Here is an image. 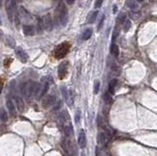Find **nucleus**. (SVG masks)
I'll use <instances>...</instances> for the list:
<instances>
[{"instance_id": "nucleus-25", "label": "nucleus", "mask_w": 157, "mask_h": 156, "mask_svg": "<svg viewBox=\"0 0 157 156\" xmlns=\"http://www.w3.org/2000/svg\"><path fill=\"white\" fill-rule=\"evenodd\" d=\"M61 106H62V102H61V101H59V102H58V103L55 105V107H54V110H58V109H59Z\"/></svg>"}, {"instance_id": "nucleus-17", "label": "nucleus", "mask_w": 157, "mask_h": 156, "mask_svg": "<svg viewBox=\"0 0 157 156\" xmlns=\"http://www.w3.org/2000/svg\"><path fill=\"white\" fill-rule=\"evenodd\" d=\"M6 106H7L8 110L10 112L11 114H13L15 112V105H14V102L11 100V99H7L6 101Z\"/></svg>"}, {"instance_id": "nucleus-20", "label": "nucleus", "mask_w": 157, "mask_h": 156, "mask_svg": "<svg viewBox=\"0 0 157 156\" xmlns=\"http://www.w3.org/2000/svg\"><path fill=\"white\" fill-rule=\"evenodd\" d=\"M103 98H104V101H105V103L106 104H109V103H111L112 102V96L109 92H106V93L104 94Z\"/></svg>"}, {"instance_id": "nucleus-9", "label": "nucleus", "mask_w": 157, "mask_h": 156, "mask_svg": "<svg viewBox=\"0 0 157 156\" xmlns=\"http://www.w3.org/2000/svg\"><path fill=\"white\" fill-rule=\"evenodd\" d=\"M16 54H17L18 58L21 60L23 63H26L28 61V54L25 52L24 49L20 48V47L16 48Z\"/></svg>"}, {"instance_id": "nucleus-23", "label": "nucleus", "mask_w": 157, "mask_h": 156, "mask_svg": "<svg viewBox=\"0 0 157 156\" xmlns=\"http://www.w3.org/2000/svg\"><path fill=\"white\" fill-rule=\"evenodd\" d=\"M80 110H78V111L76 112L75 121H76V123H80Z\"/></svg>"}, {"instance_id": "nucleus-22", "label": "nucleus", "mask_w": 157, "mask_h": 156, "mask_svg": "<svg viewBox=\"0 0 157 156\" xmlns=\"http://www.w3.org/2000/svg\"><path fill=\"white\" fill-rule=\"evenodd\" d=\"M99 87H100V83L96 81L95 83H94V93L96 94L98 93V91H99Z\"/></svg>"}, {"instance_id": "nucleus-24", "label": "nucleus", "mask_w": 157, "mask_h": 156, "mask_svg": "<svg viewBox=\"0 0 157 156\" xmlns=\"http://www.w3.org/2000/svg\"><path fill=\"white\" fill-rule=\"evenodd\" d=\"M102 2H103V0H96L95 1V5H94V7L96 8H100L101 7V5H102Z\"/></svg>"}, {"instance_id": "nucleus-16", "label": "nucleus", "mask_w": 157, "mask_h": 156, "mask_svg": "<svg viewBox=\"0 0 157 156\" xmlns=\"http://www.w3.org/2000/svg\"><path fill=\"white\" fill-rule=\"evenodd\" d=\"M110 53H111L114 57H118L119 56V47L114 43V42L112 43L111 47H110Z\"/></svg>"}, {"instance_id": "nucleus-15", "label": "nucleus", "mask_w": 157, "mask_h": 156, "mask_svg": "<svg viewBox=\"0 0 157 156\" xmlns=\"http://www.w3.org/2000/svg\"><path fill=\"white\" fill-rule=\"evenodd\" d=\"M0 121L5 123L8 121V115L7 112L4 108H0Z\"/></svg>"}, {"instance_id": "nucleus-1", "label": "nucleus", "mask_w": 157, "mask_h": 156, "mask_svg": "<svg viewBox=\"0 0 157 156\" xmlns=\"http://www.w3.org/2000/svg\"><path fill=\"white\" fill-rule=\"evenodd\" d=\"M56 13H57L56 18L58 20V23L61 26H65L67 24V22H68V10H67L66 6L62 2H60L59 5H58Z\"/></svg>"}, {"instance_id": "nucleus-32", "label": "nucleus", "mask_w": 157, "mask_h": 156, "mask_svg": "<svg viewBox=\"0 0 157 156\" xmlns=\"http://www.w3.org/2000/svg\"><path fill=\"white\" fill-rule=\"evenodd\" d=\"M139 1H140V2H141V1H142V0H139Z\"/></svg>"}, {"instance_id": "nucleus-5", "label": "nucleus", "mask_w": 157, "mask_h": 156, "mask_svg": "<svg viewBox=\"0 0 157 156\" xmlns=\"http://www.w3.org/2000/svg\"><path fill=\"white\" fill-rule=\"evenodd\" d=\"M63 94H64V97L67 100V103L68 105H73L74 103V98H75V93L72 89L67 90L65 87H63Z\"/></svg>"}, {"instance_id": "nucleus-3", "label": "nucleus", "mask_w": 157, "mask_h": 156, "mask_svg": "<svg viewBox=\"0 0 157 156\" xmlns=\"http://www.w3.org/2000/svg\"><path fill=\"white\" fill-rule=\"evenodd\" d=\"M69 49H70V44L68 42H64L59 46H57V48L55 49V52H54V55L57 59L63 58L64 56L67 55V53L69 52Z\"/></svg>"}, {"instance_id": "nucleus-7", "label": "nucleus", "mask_w": 157, "mask_h": 156, "mask_svg": "<svg viewBox=\"0 0 157 156\" xmlns=\"http://www.w3.org/2000/svg\"><path fill=\"white\" fill-rule=\"evenodd\" d=\"M55 97L53 96V95H47V96L43 99V101H42V106H43V108H45V109H47V108H49L50 106H52L53 104L55 103Z\"/></svg>"}, {"instance_id": "nucleus-6", "label": "nucleus", "mask_w": 157, "mask_h": 156, "mask_svg": "<svg viewBox=\"0 0 157 156\" xmlns=\"http://www.w3.org/2000/svg\"><path fill=\"white\" fill-rule=\"evenodd\" d=\"M67 73H68V62H63L59 66L58 70V76L60 80H63L66 77Z\"/></svg>"}, {"instance_id": "nucleus-10", "label": "nucleus", "mask_w": 157, "mask_h": 156, "mask_svg": "<svg viewBox=\"0 0 157 156\" xmlns=\"http://www.w3.org/2000/svg\"><path fill=\"white\" fill-rule=\"evenodd\" d=\"M23 31H24L25 35H34L35 34V27L31 25H25L23 27Z\"/></svg>"}, {"instance_id": "nucleus-29", "label": "nucleus", "mask_w": 157, "mask_h": 156, "mask_svg": "<svg viewBox=\"0 0 157 156\" xmlns=\"http://www.w3.org/2000/svg\"><path fill=\"white\" fill-rule=\"evenodd\" d=\"M75 2V0H67V3L68 4H70V5H72V4Z\"/></svg>"}, {"instance_id": "nucleus-14", "label": "nucleus", "mask_w": 157, "mask_h": 156, "mask_svg": "<svg viewBox=\"0 0 157 156\" xmlns=\"http://www.w3.org/2000/svg\"><path fill=\"white\" fill-rule=\"evenodd\" d=\"M97 15H98V11H93V12H91V14L88 15V17H87V23H88V24H92V23H94L95 20H96Z\"/></svg>"}, {"instance_id": "nucleus-19", "label": "nucleus", "mask_w": 157, "mask_h": 156, "mask_svg": "<svg viewBox=\"0 0 157 156\" xmlns=\"http://www.w3.org/2000/svg\"><path fill=\"white\" fill-rule=\"evenodd\" d=\"M91 35H92V31H91V29H87V31H84V35H83V39L84 40H87L91 36Z\"/></svg>"}, {"instance_id": "nucleus-21", "label": "nucleus", "mask_w": 157, "mask_h": 156, "mask_svg": "<svg viewBox=\"0 0 157 156\" xmlns=\"http://www.w3.org/2000/svg\"><path fill=\"white\" fill-rule=\"evenodd\" d=\"M130 28H131V22H130L129 20H126V21L124 22V31H129Z\"/></svg>"}, {"instance_id": "nucleus-18", "label": "nucleus", "mask_w": 157, "mask_h": 156, "mask_svg": "<svg viewBox=\"0 0 157 156\" xmlns=\"http://www.w3.org/2000/svg\"><path fill=\"white\" fill-rule=\"evenodd\" d=\"M64 131H65V134H66L68 136H72L74 134L73 132V127H72V125H71L70 123H69V125H67L64 127Z\"/></svg>"}, {"instance_id": "nucleus-33", "label": "nucleus", "mask_w": 157, "mask_h": 156, "mask_svg": "<svg viewBox=\"0 0 157 156\" xmlns=\"http://www.w3.org/2000/svg\"><path fill=\"white\" fill-rule=\"evenodd\" d=\"M1 1H2V0H0V3H1Z\"/></svg>"}, {"instance_id": "nucleus-31", "label": "nucleus", "mask_w": 157, "mask_h": 156, "mask_svg": "<svg viewBox=\"0 0 157 156\" xmlns=\"http://www.w3.org/2000/svg\"><path fill=\"white\" fill-rule=\"evenodd\" d=\"M82 156H85L84 155V153H82Z\"/></svg>"}, {"instance_id": "nucleus-4", "label": "nucleus", "mask_w": 157, "mask_h": 156, "mask_svg": "<svg viewBox=\"0 0 157 156\" xmlns=\"http://www.w3.org/2000/svg\"><path fill=\"white\" fill-rule=\"evenodd\" d=\"M40 22H41L42 28L47 30V31H50L53 28V21L52 18H51V15H45L44 17H42Z\"/></svg>"}, {"instance_id": "nucleus-2", "label": "nucleus", "mask_w": 157, "mask_h": 156, "mask_svg": "<svg viewBox=\"0 0 157 156\" xmlns=\"http://www.w3.org/2000/svg\"><path fill=\"white\" fill-rule=\"evenodd\" d=\"M36 86L37 83H35V82H28L26 83L22 87V91H23V94L26 98H30V97L35 93V90L36 88Z\"/></svg>"}, {"instance_id": "nucleus-12", "label": "nucleus", "mask_w": 157, "mask_h": 156, "mask_svg": "<svg viewBox=\"0 0 157 156\" xmlns=\"http://www.w3.org/2000/svg\"><path fill=\"white\" fill-rule=\"evenodd\" d=\"M117 83H118V81L114 79V80H112L109 83V87H108V92L110 94H114L115 92V88H116V86H117Z\"/></svg>"}, {"instance_id": "nucleus-28", "label": "nucleus", "mask_w": 157, "mask_h": 156, "mask_svg": "<svg viewBox=\"0 0 157 156\" xmlns=\"http://www.w3.org/2000/svg\"><path fill=\"white\" fill-rule=\"evenodd\" d=\"M2 88H3V82L0 81V93H1V91H2Z\"/></svg>"}, {"instance_id": "nucleus-30", "label": "nucleus", "mask_w": 157, "mask_h": 156, "mask_svg": "<svg viewBox=\"0 0 157 156\" xmlns=\"http://www.w3.org/2000/svg\"><path fill=\"white\" fill-rule=\"evenodd\" d=\"M116 11H117V7L115 6V7H114V13H116Z\"/></svg>"}, {"instance_id": "nucleus-8", "label": "nucleus", "mask_w": 157, "mask_h": 156, "mask_svg": "<svg viewBox=\"0 0 157 156\" xmlns=\"http://www.w3.org/2000/svg\"><path fill=\"white\" fill-rule=\"evenodd\" d=\"M78 143L80 147L84 148L87 145V135H85V133H84V130H80V134H79V139H78Z\"/></svg>"}, {"instance_id": "nucleus-13", "label": "nucleus", "mask_w": 157, "mask_h": 156, "mask_svg": "<svg viewBox=\"0 0 157 156\" xmlns=\"http://www.w3.org/2000/svg\"><path fill=\"white\" fill-rule=\"evenodd\" d=\"M15 102H16V106L18 107V109L20 111H23L24 110V102L22 100V98L20 96H15Z\"/></svg>"}, {"instance_id": "nucleus-26", "label": "nucleus", "mask_w": 157, "mask_h": 156, "mask_svg": "<svg viewBox=\"0 0 157 156\" xmlns=\"http://www.w3.org/2000/svg\"><path fill=\"white\" fill-rule=\"evenodd\" d=\"M103 22H104V16H102V19H101V22L99 23V25H98V31L100 30V29L102 28V25H103Z\"/></svg>"}, {"instance_id": "nucleus-27", "label": "nucleus", "mask_w": 157, "mask_h": 156, "mask_svg": "<svg viewBox=\"0 0 157 156\" xmlns=\"http://www.w3.org/2000/svg\"><path fill=\"white\" fill-rule=\"evenodd\" d=\"M12 62V60L11 59H8V61H6L5 60V62H4V65H5V67H9V64Z\"/></svg>"}, {"instance_id": "nucleus-11", "label": "nucleus", "mask_w": 157, "mask_h": 156, "mask_svg": "<svg viewBox=\"0 0 157 156\" xmlns=\"http://www.w3.org/2000/svg\"><path fill=\"white\" fill-rule=\"evenodd\" d=\"M108 140H109V136L107 135L106 133L102 132V133H99V134H98V142H99L100 144L105 145Z\"/></svg>"}]
</instances>
